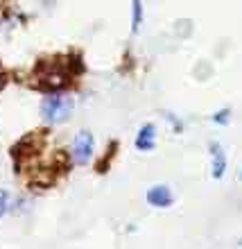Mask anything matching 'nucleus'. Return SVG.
I'll return each mask as SVG.
<instances>
[{"label": "nucleus", "instance_id": "nucleus-1", "mask_svg": "<svg viewBox=\"0 0 242 249\" xmlns=\"http://www.w3.org/2000/svg\"><path fill=\"white\" fill-rule=\"evenodd\" d=\"M70 68L64 64L61 59H48L41 61L34 68V86L41 91H61L70 84Z\"/></svg>", "mask_w": 242, "mask_h": 249}, {"label": "nucleus", "instance_id": "nucleus-10", "mask_svg": "<svg viewBox=\"0 0 242 249\" xmlns=\"http://www.w3.org/2000/svg\"><path fill=\"white\" fill-rule=\"evenodd\" d=\"M5 84H7V75H5V71H2V66H0V91L5 89Z\"/></svg>", "mask_w": 242, "mask_h": 249}, {"label": "nucleus", "instance_id": "nucleus-7", "mask_svg": "<svg viewBox=\"0 0 242 249\" xmlns=\"http://www.w3.org/2000/svg\"><path fill=\"white\" fill-rule=\"evenodd\" d=\"M140 20H143V5H140V0H134V18H131V30L134 32L140 27Z\"/></svg>", "mask_w": 242, "mask_h": 249}, {"label": "nucleus", "instance_id": "nucleus-6", "mask_svg": "<svg viewBox=\"0 0 242 249\" xmlns=\"http://www.w3.org/2000/svg\"><path fill=\"white\" fill-rule=\"evenodd\" d=\"M154 145H156V127L154 124H145L136 136V147L140 152H147L154 150Z\"/></svg>", "mask_w": 242, "mask_h": 249}, {"label": "nucleus", "instance_id": "nucleus-5", "mask_svg": "<svg viewBox=\"0 0 242 249\" xmlns=\"http://www.w3.org/2000/svg\"><path fill=\"white\" fill-rule=\"evenodd\" d=\"M210 175L215 179L224 177V170H226V157H224V150L217 143H210Z\"/></svg>", "mask_w": 242, "mask_h": 249}, {"label": "nucleus", "instance_id": "nucleus-3", "mask_svg": "<svg viewBox=\"0 0 242 249\" xmlns=\"http://www.w3.org/2000/svg\"><path fill=\"white\" fill-rule=\"evenodd\" d=\"M93 150H95V138H93L91 131H79L75 136V143H72V159L75 163L86 165L93 157Z\"/></svg>", "mask_w": 242, "mask_h": 249}, {"label": "nucleus", "instance_id": "nucleus-9", "mask_svg": "<svg viewBox=\"0 0 242 249\" xmlns=\"http://www.w3.org/2000/svg\"><path fill=\"white\" fill-rule=\"evenodd\" d=\"M215 123H222V124H226L229 123V111H226V109H224V111H220V113H215Z\"/></svg>", "mask_w": 242, "mask_h": 249}, {"label": "nucleus", "instance_id": "nucleus-8", "mask_svg": "<svg viewBox=\"0 0 242 249\" xmlns=\"http://www.w3.org/2000/svg\"><path fill=\"white\" fill-rule=\"evenodd\" d=\"M7 204H9V195H7V190H0V217L5 215Z\"/></svg>", "mask_w": 242, "mask_h": 249}, {"label": "nucleus", "instance_id": "nucleus-4", "mask_svg": "<svg viewBox=\"0 0 242 249\" xmlns=\"http://www.w3.org/2000/svg\"><path fill=\"white\" fill-rule=\"evenodd\" d=\"M147 202H150L152 206H158V209H168V206L174 202V197H172L168 186H152V188L147 190Z\"/></svg>", "mask_w": 242, "mask_h": 249}, {"label": "nucleus", "instance_id": "nucleus-11", "mask_svg": "<svg viewBox=\"0 0 242 249\" xmlns=\"http://www.w3.org/2000/svg\"><path fill=\"white\" fill-rule=\"evenodd\" d=\"M240 177H242V175H240Z\"/></svg>", "mask_w": 242, "mask_h": 249}, {"label": "nucleus", "instance_id": "nucleus-2", "mask_svg": "<svg viewBox=\"0 0 242 249\" xmlns=\"http://www.w3.org/2000/svg\"><path fill=\"white\" fill-rule=\"evenodd\" d=\"M72 98H66V95H52V98H46L43 105H41V116L52 124H61L70 118L72 113Z\"/></svg>", "mask_w": 242, "mask_h": 249}]
</instances>
